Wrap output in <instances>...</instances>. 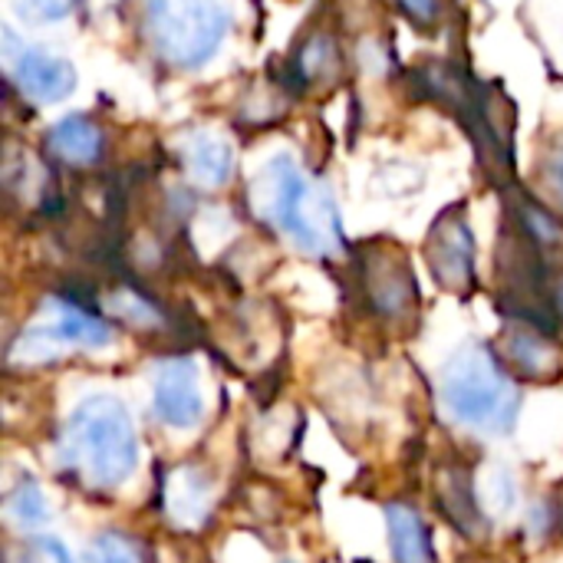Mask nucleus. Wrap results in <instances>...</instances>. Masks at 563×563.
I'll return each instance as SVG.
<instances>
[{
  "mask_svg": "<svg viewBox=\"0 0 563 563\" xmlns=\"http://www.w3.org/2000/svg\"><path fill=\"white\" fill-rule=\"evenodd\" d=\"M139 459L132 416L112 396H89L73 409L59 432V465L92 492L119 488Z\"/></svg>",
  "mask_w": 563,
  "mask_h": 563,
  "instance_id": "obj_1",
  "label": "nucleus"
},
{
  "mask_svg": "<svg viewBox=\"0 0 563 563\" xmlns=\"http://www.w3.org/2000/svg\"><path fill=\"white\" fill-rule=\"evenodd\" d=\"M251 208L257 218L277 224L307 254H333L343 247V221L333 195L303 178L287 158H274L251 185Z\"/></svg>",
  "mask_w": 563,
  "mask_h": 563,
  "instance_id": "obj_2",
  "label": "nucleus"
},
{
  "mask_svg": "<svg viewBox=\"0 0 563 563\" xmlns=\"http://www.w3.org/2000/svg\"><path fill=\"white\" fill-rule=\"evenodd\" d=\"M442 406L472 432L508 435L521 412V393L498 353L468 343L442 369Z\"/></svg>",
  "mask_w": 563,
  "mask_h": 563,
  "instance_id": "obj_3",
  "label": "nucleus"
},
{
  "mask_svg": "<svg viewBox=\"0 0 563 563\" xmlns=\"http://www.w3.org/2000/svg\"><path fill=\"white\" fill-rule=\"evenodd\" d=\"M142 23L165 63L195 69L218 53L231 16L221 0H145Z\"/></svg>",
  "mask_w": 563,
  "mask_h": 563,
  "instance_id": "obj_4",
  "label": "nucleus"
},
{
  "mask_svg": "<svg viewBox=\"0 0 563 563\" xmlns=\"http://www.w3.org/2000/svg\"><path fill=\"white\" fill-rule=\"evenodd\" d=\"M112 343V323L89 307L69 300V297H53L49 300V320L26 327L13 346H10V363H43L56 356L59 346H82L96 350Z\"/></svg>",
  "mask_w": 563,
  "mask_h": 563,
  "instance_id": "obj_5",
  "label": "nucleus"
},
{
  "mask_svg": "<svg viewBox=\"0 0 563 563\" xmlns=\"http://www.w3.org/2000/svg\"><path fill=\"white\" fill-rule=\"evenodd\" d=\"M360 287L363 300L389 327H412L419 313V287L416 274L399 251V244H366L360 257Z\"/></svg>",
  "mask_w": 563,
  "mask_h": 563,
  "instance_id": "obj_6",
  "label": "nucleus"
},
{
  "mask_svg": "<svg viewBox=\"0 0 563 563\" xmlns=\"http://www.w3.org/2000/svg\"><path fill=\"white\" fill-rule=\"evenodd\" d=\"M426 264L435 284L455 297H472L478 287L475 271V234L462 208H449L439 214L426 238Z\"/></svg>",
  "mask_w": 563,
  "mask_h": 563,
  "instance_id": "obj_7",
  "label": "nucleus"
},
{
  "mask_svg": "<svg viewBox=\"0 0 563 563\" xmlns=\"http://www.w3.org/2000/svg\"><path fill=\"white\" fill-rule=\"evenodd\" d=\"M501 363L528 383H554L563 373V350L548 330L511 320L498 336Z\"/></svg>",
  "mask_w": 563,
  "mask_h": 563,
  "instance_id": "obj_8",
  "label": "nucleus"
},
{
  "mask_svg": "<svg viewBox=\"0 0 563 563\" xmlns=\"http://www.w3.org/2000/svg\"><path fill=\"white\" fill-rule=\"evenodd\" d=\"M152 406L155 416L172 429H195L201 422L205 399L198 386V369L188 356H175L158 366Z\"/></svg>",
  "mask_w": 563,
  "mask_h": 563,
  "instance_id": "obj_9",
  "label": "nucleus"
},
{
  "mask_svg": "<svg viewBox=\"0 0 563 563\" xmlns=\"http://www.w3.org/2000/svg\"><path fill=\"white\" fill-rule=\"evenodd\" d=\"M7 63H10V79L33 102H59L76 89V69L63 56L23 46V49H7Z\"/></svg>",
  "mask_w": 563,
  "mask_h": 563,
  "instance_id": "obj_10",
  "label": "nucleus"
},
{
  "mask_svg": "<svg viewBox=\"0 0 563 563\" xmlns=\"http://www.w3.org/2000/svg\"><path fill=\"white\" fill-rule=\"evenodd\" d=\"M435 498H439V508L442 515L468 538L482 534L485 531V515L478 508V498H475V478H472V468L468 465H445L439 475H435Z\"/></svg>",
  "mask_w": 563,
  "mask_h": 563,
  "instance_id": "obj_11",
  "label": "nucleus"
},
{
  "mask_svg": "<svg viewBox=\"0 0 563 563\" xmlns=\"http://www.w3.org/2000/svg\"><path fill=\"white\" fill-rule=\"evenodd\" d=\"M165 515L178 528H198L211 515V482L195 465L175 468L165 478Z\"/></svg>",
  "mask_w": 563,
  "mask_h": 563,
  "instance_id": "obj_12",
  "label": "nucleus"
},
{
  "mask_svg": "<svg viewBox=\"0 0 563 563\" xmlns=\"http://www.w3.org/2000/svg\"><path fill=\"white\" fill-rule=\"evenodd\" d=\"M46 148H49V155H56L66 165H92L102 155V132L96 122H89L82 115H69L49 129Z\"/></svg>",
  "mask_w": 563,
  "mask_h": 563,
  "instance_id": "obj_13",
  "label": "nucleus"
},
{
  "mask_svg": "<svg viewBox=\"0 0 563 563\" xmlns=\"http://www.w3.org/2000/svg\"><path fill=\"white\" fill-rule=\"evenodd\" d=\"M386 528H389V548L396 563H435L429 528L409 505H389L386 508Z\"/></svg>",
  "mask_w": 563,
  "mask_h": 563,
  "instance_id": "obj_14",
  "label": "nucleus"
},
{
  "mask_svg": "<svg viewBox=\"0 0 563 563\" xmlns=\"http://www.w3.org/2000/svg\"><path fill=\"white\" fill-rule=\"evenodd\" d=\"M185 162H188V172L198 185H208V188H221L228 178H231V168H234V155H231V145L214 139V135H191L188 145H185Z\"/></svg>",
  "mask_w": 563,
  "mask_h": 563,
  "instance_id": "obj_15",
  "label": "nucleus"
},
{
  "mask_svg": "<svg viewBox=\"0 0 563 563\" xmlns=\"http://www.w3.org/2000/svg\"><path fill=\"white\" fill-rule=\"evenodd\" d=\"M102 307L109 310L112 320L135 327V330H162V323H165L162 307L152 297L139 294L135 287H122V290L109 294V300H102Z\"/></svg>",
  "mask_w": 563,
  "mask_h": 563,
  "instance_id": "obj_16",
  "label": "nucleus"
},
{
  "mask_svg": "<svg viewBox=\"0 0 563 563\" xmlns=\"http://www.w3.org/2000/svg\"><path fill=\"white\" fill-rule=\"evenodd\" d=\"M7 515L20 525V528H36L49 518L46 511V498L40 492V485L33 478H20L10 495H7Z\"/></svg>",
  "mask_w": 563,
  "mask_h": 563,
  "instance_id": "obj_17",
  "label": "nucleus"
},
{
  "mask_svg": "<svg viewBox=\"0 0 563 563\" xmlns=\"http://www.w3.org/2000/svg\"><path fill=\"white\" fill-rule=\"evenodd\" d=\"M297 66V82H313L317 76L330 73L336 66V43L330 36H313L294 59Z\"/></svg>",
  "mask_w": 563,
  "mask_h": 563,
  "instance_id": "obj_18",
  "label": "nucleus"
},
{
  "mask_svg": "<svg viewBox=\"0 0 563 563\" xmlns=\"http://www.w3.org/2000/svg\"><path fill=\"white\" fill-rule=\"evenodd\" d=\"M89 563H145L142 548L125 534H99L89 548Z\"/></svg>",
  "mask_w": 563,
  "mask_h": 563,
  "instance_id": "obj_19",
  "label": "nucleus"
},
{
  "mask_svg": "<svg viewBox=\"0 0 563 563\" xmlns=\"http://www.w3.org/2000/svg\"><path fill=\"white\" fill-rule=\"evenodd\" d=\"M30 561L33 563H73V558H69V551H66L59 541H53V538H40V541H33V544H30Z\"/></svg>",
  "mask_w": 563,
  "mask_h": 563,
  "instance_id": "obj_20",
  "label": "nucleus"
},
{
  "mask_svg": "<svg viewBox=\"0 0 563 563\" xmlns=\"http://www.w3.org/2000/svg\"><path fill=\"white\" fill-rule=\"evenodd\" d=\"M69 7H73V0H23V10L40 20H59L69 13Z\"/></svg>",
  "mask_w": 563,
  "mask_h": 563,
  "instance_id": "obj_21",
  "label": "nucleus"
},
{
  "mask_svg": "<svg viewBox=\"0 0 563 563\" xmlns=\"http://www.w3.org/2000/svg\"><path fill=\"white\" fill-rule=\"evenodd\" d=\"M412 20H419V23H432V20H439V0H396Z\"/></svg>",
  "mask_w": 563,
  "mask_h": 563,
  "instance_id": "obj_22",
  "label": "nucleus"
},
{
  "mask_svg": "<svg viewBox=\"0 0 563 563\" xmlns=\"http://www.w3.org/2000/svg\"><path fill=\"white\" fill-rule=\"evenodd\" d=\"M544 178H548V188H551L554 201H558V205L563 208V148H561V152H554V155L548 158Z\"/></svg>",
  "mask_w": 563,
  "mask_h": 563,
  "instance_id": "obj_23",
  "label": "nucleus"
},
{
  "mask_svg": "<svg viewBox=\"0 0 563 563\" xmlns=\"http://www.w3.org/2000/svg\"><path fill=\"white\" fill-rule=\"evenodd\" d=\"M554 307H558V313L563 317V280L558 284V294H554Z\"/></svg>",
  "mask_w": 563,
  "mask_h": 563,
  "instance_id": "obj_24",
  "label": "nucleus"
}]
</instances>
